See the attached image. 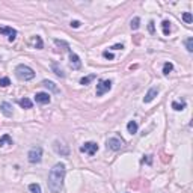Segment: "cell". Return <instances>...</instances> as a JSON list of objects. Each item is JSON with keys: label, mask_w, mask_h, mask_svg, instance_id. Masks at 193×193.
Instances as JSON below:
<instances>
[{"label": "cell", "mask_w": 193, "mask_h": 193, "mask_svg": "<svg viewBox=\"0 0 193 193\" xmlns=\"http://www.w3.org/2000/svg\"><path fill=\"white\" fill-rule=\"evenodd\" d=\"M95 78V74H91V76H88V77H83L80 78V84H83V86H86V84H89L92 80Z\"/></svg>", "instance_id": "obj_24"}, {"label": "cell", "mask_w": 193, "mask_h": 193, "mask_svg": "<svg viewBox=\"0 0 193 193\" xmlns=\"http://www.w3.org/2000/svg\"><path fill=\"white\" fill-rule=\"evenodd\" d=\"M15 74H17V77L20 78V80H24V81L32 80V78L35 77V71L30 67H27V65H18L15 68Z\"/></svg>", "instance_id": "obj_2"}, {"label": "cell", "mask_w": 193, "mask_h": 193, "mask_svg": "<svg viewBox=\"0 0 193 193\" xmlns=\"http://www.w3.org/2000/svg\"><path fill=\"white\" fill-rule=\"evenodd\" d=\"M9 84H11V80H9L8 77H2V78H0V86H2V88H8Z\"/></svg>", "instance_id": "obj_28"}, {"label": "cell", "mask_w": 193, "mask_h": 193, "mask_svg": "<svg viewBox=\"0 0 193 193\" xmlns=\"http://www.w3.org/2000/svg\"><path fill=\"white\" fill-rule=\"evenodd\" d=\"M70 65H71L73 70H80V67H81L80 57H78L76 53H73V51H70Z\"/></svg>", "instance_id": "obj_9"}, {"label": "cell", "mask_w": 193, "mask_h": 193, "mask_svg": "<svg viewBox=\"0 0 193 193\" xmlns=\"http://www.w3.org/2000/svg\"><path fill=\"white\" fill-rule=\"evenodd\" d=\"M112 89V80L110 78H106V80H100L98 84H97V97H101L104 95L106 92H109Z\"/></svg>", "instance_id": "obj_3"}, {"label": "cell", "mask_w": 193, "mask_h": 193, "mask_svg": "<svg viewBox=\"0 0 193 193\" xmlns=\"http://www.w3.org/2000/svg\"><path fill=\"white\" fill-rule=\"evenodd\" d=\"M140 41V35H134V44H139Z\"/></svg>", "instance_id": "obj_35"}, {"label": "cell", "mask_w": 193, "mask_h": 193, "mask_svg": "<svg viewBox=\"0 0 193 193\" xmlns=\"http://www.w3.org/2000/svg\"><path fill=\"white\" fill-rule=\"evenodd\" d=\"M186 48H187V51H189V53H192V51H193V38H187V39H186Z\"/></svg>", "instance_id": "obj_27"}, {"label": "cell", "mask_w": 193, "mask_h": 193, "mask_svg": "<svg viewBox=\"0 0 193 193\" xmlns=\"http://www.w3.org/2000/svg\"><path fill=\"white\" fill-rule=\"evenodd\" d=\"M51 71H53V73H54L57 77L65 78V73H64V70H62V68H60V67H59L56 62H53V64H51Z\"/></svg>", "instance_id": "obj_13"}, {"label": "cell", "mask_w": 193, "mask_h": 193, "mask_svg": "<svg viewBox=\"0 0 193 193\" xmlns=\"http://www.w3.org/2000/svg\"><path fill=\"white\" fill-rule=\"evenodd\" d=\"M161 161L163 163H167V161H171V155L164 154V153H161Z\"/></svg>", "instance_id": "obj_30"}, {"label": "cell", "mask_w": 193, "mask_h": 193, "mask_svg": "<svg viewBox=\"0 0 193 193\" xmlns=\"http://www.w3.org/2000/svg\"><path fill=\"white\" fill-rule=\"evenodd\" d=\"M183 20H184L187 24H192L193 23V15L190 14V12H184V14H183Z\"/></svg>", "instance_id": "obj_25"}, {"label": "cell", "mask_w": 193, "mask_h": 193, "mask_svg": "<svg viewBox=\"0 0 193 193\" xmlns=\"http://www.w3.org/2000/svg\"><path fill=\"white\" fill-rule=\"evenodd\" d=\"M0 35H8V39H9L11 42H14L15 38H17V30L12 29V27L3 26V27H0Z\"/></svg>", "instance_id": "obj_8"}, {"label": "cell", "mask_w": 193, "mask_h": 193, "mask_svg": "<svg viewBox=\"0 0 193 193\" xmlns=\"http://www.w3.org/2000/svg\"><path fill=\"white\" fill-rule=\"evenodd\" d=\"M29 190H30L32 193H42V190H41V186H39V184H36V183L29 184Z\"/></svg>", "instance_id": "obj_23"}, {"label": "cell", "mask_w": 193, "mask_h": 193, "mask_svg": "<svg viewBox=\"0 0 193 193\" xmlns=\"http://www.w3.org/2000/svg\"><path fill=\"white\" fill-rule=\"evenodd\" d=\"M0 110H2V113L5 116H8V118H11L12 116V106L8 103V101H3L2 104H0Z\"/></svg>", "instance_id": "obj_12"}, {"label": "cell", "mask_w": 193, "mask_h": 193, "mask_svg": "<svg viewBox=\"0 0 193 193\" xmlns=\"http://www.w3.org/2000/svg\"><path fill=\"white\" fill-rule=\"evenodd\" d=\"M139 26H140V18H139V17H134V18L131 20V23H130V27H131L133 30H136V29H139Z\"/></svg>", "instance_id": "obj_21"}, {"label": "cell", "mask_w": 193, "mask_h": 193, "mask_svg": "<svg viewBox=\"0 0 193 193\" xmlns=\"http://www.w3.org/2000/svg\"><path fill=\"white\" fill-rule=\"evenodd\" d=\"M33 42H35V47H36L38 50H41V48L44 47V44H42V38H41L39 35H36V36L33 38Z\"/></svg>", "instance_id": "obj_26"}, {"label": "cell", "mask_w": 193, "mask_h": 193, "mask_svg": "<svg viewBox=\"0 0 193 193\" xmlns=\"http://www.w3.org/2000/svg\"><path fill=\"white\" fill-rule=\"evenodd\" d=\"M110 48H112V50H122V48H124V44H115V45H112Z\"/></svg>", "instance_id": "obj_33"}, {"label": "cell", "mask_w": 193, "mask_h": 193, "mask_svg": "<svg viewBox=\"0 0 193 193\" xmlns=\"http://www.w3.org/2000/svg\"><path fill=\"white\" fill-rule=\"evenodd\" d=\"M103 57H106V59H109V60H113L115 59V56H113V53H110V51H103Z\"/></svg>", "instance_id": "obj_29"}, {"label": "cell", "mask_w": 193, "mask_h": 193, "mask_svg": "<svg viewBox=\"0 0 193 193\" xmlns=\"http://www.w3.org/2000/svg\"><path fill=\"white\" fill-rule=\"evenodd\" d=\"M53 148H54V151H56L57 154L62 155V157L70 155V148H68L65 143H62L60 140H54V142H53Z\"/></svg>", "instance_id": "obj_5"}, {"label": "cell", "mask_w": 193, "mask_h": 193, "mask_svg": "<svg viewBox=\"0 0 193 193\" xmlns=\"http://www.w3.org/2000/svg\"><path fill=\"white\" fill-rule=\"evenodd\" d=\"M137 128H139L137 121H130V122L127 124V130H128L130 134H136V133H137Z\"/></svg>", "instance_id": "obj_14"}, {"label": "cell", "mask_w": 193, "mask_h": 193, "mask_svg": "<svg viewBox=\"0 0 193 193\" xmlns=\"http://www.w3.org/2000/svg\"><path fill=\"white\" fill-rule=\"evenodd\" d=\"M80 24H81V23H80L78 20H74V21H71V24H70V26H71V27H74V29H77V27H80Z\"/></svg>", "instance_id": "obj_32"}, {"label": "cell", "mask_w": 193, "mask_h": 193, "mask_svg": "<svg viewBox=\"0 0 193 193\" xmlns=\"http://www.w3.org/2000/svg\"><path fill=\"white\" fill-rule=\"evenodd\" d=\"M27 157H29V161L33 163V164L41 163V160H42V148H41V146H33V148H30Z\"/></svg>", "instance_id": "obj_4"}, {"label": "cell", "mask_w": 193, "mask_h": 193, "mask_svg": "<svg viewBox=\"0 0 193 193\" xmlns=\"http://www.w3.org/2000/svg\"><path fill=\"white\" fill-rule=\"evenodd\" d=\"M42 84H44L45 88H48L50 91H53V92L59 94V88L56 86V83H53V81H50V80H44V81H42Z\"/></svg>", "instance_id": "obj_15"}, {"label": "cell", "mask_w": 193, "mask_h": 193, "mask_svg": "<svg viewBox=\"0 0 193 193\" xmlns=\"http://www.w3.org/2000/svg\"><path fill=\"white\" fill-rule=\"evenodd\" d=\"M148 30H150V33H154V21H150V24H148Z\"/></svg>", "instance_id": "obj_34"}, {"label": "cell", "mask_w": 193, "mask_h": 193, "mask_svg": "<svg viewBox=\"0 0 193 193\" xmlns=\"http://www.w3.org/2000/svg\"><path fill=\"white\" fill-rule=\"evenodd\" d=\"M18 103H20V106H21L23 109H32V101H30L29 98H21Z\"/></svg>", "instance_id": "obj_19"}, {"label": "cell", "mask_w": 193, "mask_h": 193, "mask_svg": "<svg viewBox=\"0 0 193 193\" xmlns=\"http://www.w3.org/2000/svg\"><path fill=\"white\" fill-rule=\"evenodd\" d=\"M122 146H124V142H122L121 139H118V137H110V139H107V148H109V150H112V151H119Z\"/></svg>", "instance_id": "obj_7"}, {"label": "cell", "mask_w": 193, "mask_h": 193, "mask_svg": "<svg viewBox=\"0 0 193 193\" xmlns=\"http://www.w3.org/2000/svg\"><path fill=\"white\" fill-rule=\"evenodd\" d=\"M161 29H163V35L164 36H169V33H171V23L167 20H164L161 23Z\"/></svg>", "instance_id": "obj_17"}, {"label": "cell", "mask_w": 193, "mask_h": 193, "mask_svg": "<svg viewBox=\"0 0 193 193\" xmlns=\"http://www.w3.org/2000/svg\"><path fill=\"white\" fill-rule=\"evenodd\" d=\"M54 44H56L57 47H64V50H67L68 53L71 51V48H70L68 42H65V41H62V39H54Z\"/></svg>", "instance_id": "obj_18"}, {"label": "cell", "mask_w": 193, "mask_h": 193, "mask_svg": "<svg viewBox=\"0 0 193 193\" xmlns=\"http://www.w3.org/2000/svg\"><path fill=\"white\" fill-rule=\"evenodd\" d=\"M142 161H143V163L146 161L148 164H151V163H153V155H146V157H143V158H142Z\"/></svg>", "instance_id": "obj_31"}, {"label": "cell", "mask_w": 193, "mask_h": 193, "mask_svg": "<svg viewBox=\"0 0 193 193\" xmlns=\"http://www.w3.org/2000/svg\"><path fill=\"white\" fill-rule=\"evenodd\" d=\"M172 70H174V65H172L171 62H166V64L163 65V74H164V76H169V73H172Z\"/></svg>", "instance_id": "obj_20"}, {"label": "cell", "mask_w": 193, "mask_h": 193, "mask_svg": "<svg viewBox=\"0 0 193 193\" xmlns=\"http://www.w3.org/2000/svg\"><path fill=\"white\" fill-rule=\"evenodd\" d=\"M50 94H47V92H36V95H35V101L39 103V104H47V103H50Z\"/></svg>", "instance_id": "obj_10"}, {"label": "cell", "mask_w": 193, "mask_h": 193, "mask_svg": "<svg viewBox=\"0 0 193 193\" xmlns=\"http://www.w3.org/2000/svg\"><path fill=\"white\" fill-rule=\"evenodd\" d=\"M80 151L84 153V154H89V155H94L97 151H98V145L95 142H86L80 146Z\"/></svg>", "instance_id": "obj_6"}, {"label": "cell", "mask_w": 193, "mask_h": 193, "mask_svg": "<svg viewBox=\"0 0 193 193\" xmlns=\"http://www.w3.org/2000/svg\"><path fill=\"white\" fill-rule=\"evenodd\" d=\"M184 107H186V101H181V103L174 101V103H172V109H174V110H183Z\"/></svg>", "instance_id": "obj_22"}, {"label": "cell", "mask_w": 193, "mask_h": 193, "mask_svg": "<svg viewBox=\"0 0 193 193\" xmlns=\"http://www.w3.org/2000/svg\"><path fill=\"white\" fill-rule=\"evenodd\" d=\"M157 94H158V86H153V88L146 92V95H145V98H143V103H151L155 97H157Z\"/></svg>", "instance_id": "obj_11"}, {"label": "cell", "mask_w": 193, "mask_h": 193, "mask_svg": "<svg viewBox=\"0 0 193 193\" xmlns=\"http://www.w3.org/2000/svg\"><path fill=\"white\" fill-rule=\"evenodd\" d=\"M5 145H12V137L9 134H3L0 137V146H5Z\"/></svg>", "instance_id": "obj_16"}, {"label": "cell", "mask_w": 193, "mask_h": 193, "mask_svg": "<svg viewBox=\"0 0 193 193\" xmlns=\"http://www.w3.org/2000/svg\"><path fill=\"white\" fill-rule=\"evenodd\" d=\"M65 164L64 163H57L51 167L50 174H48V189L53 193H60L64 187V178H65Z\"/></svg>", "instance_id": "obj_1"}]
</instances>
